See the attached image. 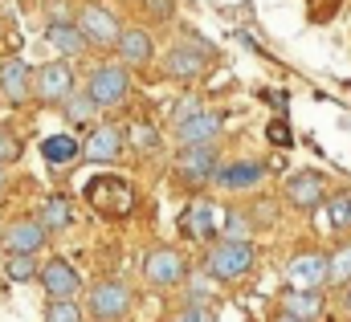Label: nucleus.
<instances>
[{
	"instance_id": "nucleus-23",
	"label": "nucleus",
	"mask_w": 351,
	"mask_h": 322,
	"mask_svg": "<svg viewBox=\"0 0 351 322\" xmlns=\"http://www.w3.org/2000/svg\"><path fill=\"white\" fill-rule=\"evenodd\" d=\"M180 286H184V298H188L184 306H208L213 294H217V290H213V277H208L204 269H188V277H184Z\"/></svg>"
},
{
	"instance_id": "nucleus-24",
	"label": "nucleus",
	"mask_w": 351,
	"mask_h": 322,
	"mask_svg": "<svg viewBox=\"0 0 351 322\" xmlns=\"http://www.w3.org/2000/svg\"><path fill=\"white\" fill-rule=\"evenodd\" d=\"M94 114H98L94 102H90L86 94H78V90L62 102V119H66L70 127H94Z\"/></svg>"
},
{
	"instance_id": "nucleus-1",
	"label": "nucleus",
	"mask_w": 351,
	"mask_h": 322,
	"mask_svg": "<svg viewBox=\"0 0 351 322\" xmlns=\"http://www.w3.org/2000/svg\"><path fill=\"white\" fill-rule=\"evenodd\" d=\"M254 265H258L254 241H213L204 257V273L217 282H241L254 273Z\"/></svg>"
},
{
	"instance_id": "nucleus-29",
	"label": "nucleus",
	"mask_w": 351,
	"mask_h": 322,
	"mask_svg": "<svg viewBox=\"0 0 351 322\" xmlns=\"http://www.w3.org/2000/svg\"><path fill=\"white\" fill-rule=\"evenodd\" d=\"M327 216H331V229H351V196H327Z\"/></svg>"
},
{
	"instance_id": "nucleus-3",
	"label": "nucleus",
	"mask_w": 351,
	"mask_h": 322,
	"mask_svg": "<svg viewBox=\"0 0 351 322\" xmlns=\"http://www.w3.org/2000/svg\"><path fill=\"white\" fill-rule=\"evenodd\" d=\"M131 306H135V294H131L127 282H119V277H102V282L90 286L86 310H90V319L94 322H123L127 314H131Z\"/></svg>"
},
{
	"instance_id": "nucleus-22",
	"label": "nucleus",
	"mask_w": 351,
	"mask_h": 322,
	"mask_svg": "<svg viewBox=\"0 0 351 322\" xmlns=\"http://www.w3.org/2000/svg\"><path fill=\"white\" fill-rule=\"evenodd\" d=\"M78 156H82V143L74 135H49V139H41V160L49 163V167H66Z\"/></svg>"
},
{
	"instance_id": "nucleus-10",
	"label": "nucleus",
	"mask_w": 351,
	"mask_h": 322,
	"mask_svg": "<svg viewBox=\"0 0 351 322\" xmlns=\"http://www.w3.org/2000/svg\"><path fill=\"white\" fill-rule=\"evenodd\" d=\"M37 282L45 290L49 302H74L78 290H82V273L66 261V257H49L41 269H37Z\"/></svg>"
},
{
	"instance_id": "nucleus-6",
	"label": "nucleus",
	"mask_w": 351,
	"mask_h": 322,
	"mask_svg": "<svg viewBox=\"0 0 351 322\" xmlns=\"http://www.w3.org/2000/svg\"><path fill=\"white\" fill-rule=\"evenodd\" d=\"M221 167V151H217V143H200V147H180V156H176V179L184 184V188H204L208 179H213V171Z\"/></svg>"
},
{
	"instance_id": "nucleus-27",
	"label": "nucleus",
	"mask_w": 351,
	"mask_h": 322,
	"mask_svg": "<svg viewBox=\"0 0 351 322\" xmlns=\"http://www.w3.org/2000/svg\"><path fill=\"white\" fill-rule=\"evenodd\" d=\"M327 286H351V241L327 257Z\"/></svg>"
},
{
	"instance_id": "nucleus-18",
	"label": "nucleus",
	"mask_w": 351,
	"mask_h": 322,
	"mask_svg": "<svg viewBox=\"0 0 351 322\" xmlns=\"http://www.w3.org/2000/svg\"><path fill=\"white\" fill-rule=\"evenodd\" d=\"M184 233L196 237V241H204V245L217 241V204L204 200V196H196L188 204V212H184Z\"/></svg>"
},
{
	"instance_id": "nucleus-21",
	"label": "nucleus",
	"mask_w": 351,
	"mask_h": 322,
	"mask_svg": "<svg viewBox=\"0 0 351 322\" xmlns=\"http://www.w3.org/2000/svg\"><path fill=\"white\" fill-rule=\"evenodd\" d=\"M33 221H37L45 233H66V229L74 225V212H70V204H66L62 196H45Z\"/></svg>"
},
{
	"instance_id": "nucleus-14",
	"label": "nucleus",
	"mask_w": 351,
	"mask_h": 322,
	"mask_svg": "<svg viewBox=\"0 0 351 322\" xmlns=\"http://www.w3.org/2000/svg\"><path fill=\"white\" fill-rule=\"evenodd\" d=\"M0 98H4L8 106H25V102L33 98V70H29V62L8 58V62L0 66Z\"/></svg>"
},
{
	"instance_id": "nucleus-34",
	"label": "nucleus",
	"mask_w": 351,
	"mask_h": 322,
	"mask_svg": "<svg viewBox=\"0 0 351 322\" xmlns=\"http://www.w3.org/2000/svg\"><path fill=\"white\" fill-rule=\"evenodd\" d=\"M200 110V102H196V94H184L180 102H172V127H180L184 119H192Z\"/></svg>"
},
{
	"instance_id": "nucleus-25",
	"label": "nucleus",
	"mask_w": 351,
	"mask_h": 322,
	"mask_svg": "<svg viewBox=\"0 0 351 322\" xmlns=\"http://www.w3.org/2000/svg\"><path fill=\"white\" fill-rule=\"evenodd\" d=\"M37 269H41L37 253H8V257H4V277H8V282H33Z\"/></svg>"
},
{
	"instance_id": "nucleus-28",
	"label": "nucleus",
	"mask_w": 351,
	"mask_h": 322,
	"mask_svg": "<svg viewBox=\"0 0 351 322\" xmlns=\"http://www.w3.org/2000/svg\"><path fill=\"white\" fill-rule=\"evenodd\" d=\"M245 216H250V225H254V229H274V225H278V200L258 196V204H254Z\"/></svg>"
},
{
	"instance_id": "nucleus-4",
	"label": "nucleus",
	"mask_w": 351,
	"mask_h": 322,
	"mask_svg": "<svg viewBox=\"0 0 351 322\" xmlns=\"http://www.w3.org/2000/svg\"><path fill=\"white\" fill-rule=\"evenodd\" d=\"M188 257L172 249V245H160V249H152V253H143V282L147 286H156V290H172L180 286L184 277H188Z\"/></svg>"
},
{
	"instance_id": "nucleus-13",
	"label": "nucleus",
	"mask_w": 351,
	"mask_h": 322,
	"mask_svg": "<svg viewBox=\"0 0 351 322\" xmlns=\"http://www.w3.org/2000/svg\"><path fill=\"white\" fill-rule=\"evenodd\" d=\"M0 241H4V253H41L45 241H49V233H45L33 216H16V221L4 225Z\"/></svg>"
},
{
	"instance_id": "nucleus-2",
	"label": "nucleus",
	"mask_w": 351,
	"mask_h": 322,
	"mask_svg": "<svg viewBox=\"0 0 351 322\" xmlns=\"http://www.w3.org/2000/svg\"><path fill=\"white\" fill-rule=\"evenodd\" d=\"M82 94L94 102V110H114V106L127 102V94H131V78H127V70H123L119 62H102V66L90 70L86 90H82Z\"/></svg>"
},
{
	"instance_id": "nucleus-17",
	"label": "nucleus",
	"mask_w": 351,
	"mask_h": 322,
	"mask_svg": "<svg viewBox=\"0 0 351 322\" xmlns=\"http://www.w3.org/2000/svg\"><path fill=\"white\" fill-rule=\"evenodd\" d=\"M123 127H110V123H102V127H94L90 131V139L82 143V160L86 163H114L123 156Z\"/></svg>"
},
{
	"instance_id": "nucleus-16",
	"label": "nucleus",
	"mask_w": 351,
	"mask_h": 322,
	"mask_svg": "<svg viewBox=\"0 0 351 322\" xmlns=\"http://www.w3.org/2000/svg\"><path fill=\"white\" fill-rule=\"evenodd\" d=\"M217 139H221V114L217 110H196L192 119H184L176 127L180 147H200V143H217Z\"/></svg>"
},
{
	"instance_id": "nucleus-7",
	"label": "nucleus",
	"mask_w": 351,
	"mask_h": 322,
	"mask_svg": "<svg viewBox=\"0 0 351 322\" xmlns=\"http://www.w3.org/2000/svg\"><path fill=\"white\" fill-rule=\"evenodd\" d=\"M327 179L323 171H294L286 184H282V200L294 208V212H319L327 204Z\"/></svg>"
},
{
	"instance_id": "nucleus-12",
	"label": "nucleus",
	"mask_w": 351,
	"mask_h": 322,
	"mask_svg": "<svg viewBox=\"0 0 351 322\" xmlns=\"http://www.w3.org/2000/svg\"><path fill=\"white\" fill-rule=\"evenodd\" d=\"M114 49H119V66H123V70H143V66L156 58V41H152V33L139 29V25L123 29L119 41H114Z\"/></svg>"
},
{
	"instance_id": "nucleus-36",
	"label": "nucleus",
	"mask_w": 351,
	"mask_h": 322,
	"mask_svg": "<svg viewBox=\"0 0 351 322\" xmlns=\"http://www.w3.org/2000/svg\"><path fill=\"white\" fill-rule=\"evenodd\" d=\"M269 322H302V319H290V314H274Z\"/></svg>"
},
{
	"instance_id": "nucleus-11",
	"label": "nucleus",
	"mask_w": 351,
	"mask_h": 322,
	"mask_svg": "<svg viewBox=\"0 0 351 322\" xmlns=\"http://www.w3.org/2000/svg\"><path fill=\"white\" fill-rule=\"evenodd\" d=\"M286 277L294 290H319L327 286V253H315V249H302L290 257L286 265Z\"/></svg>"
},
{
	"instance_id": "nucleus-38",
	"label": "nucleus",
	"mask_w": 351,
	"mask_h": 322,
	"mask_svg": "<svg viewBox=\"0 0 351 322\" xmlns=\"http://www.w3.org/2000/svg\"><path fill=\"white\" fill-rule=\"evenodd\" d=\"M343 310H348V319H351V290H348V298H343Z\"/></svg>"
},
{
	"instance_id": "nucleus-5",
	"label": "nucleus",
	"mask_w": 351,
	"mask_h": 322,
	"mask_svg": "<svg viewBox=\"0 0 351 322\" xmlns=\"http://www.w3.org/2000/svg\"><path fill=\"white\" fill-rule=\"evenodd\" d=\"M217 49L204 45V41H176L172 49L164 53V74L172 82H196L204 70H208V58Z\"/></svg>"
},
{
	"instance_id": "nucleus-35",
	"label": "nucleus",
	"mask_w": 351,
	"mask_h": 322,
	"mask_svg": "<svg viewBox=\"0 0 351 322\" xmlns=\"http://www.w3.org/2000/svg\"><path fill=\"white\" fill-rule=\"evenodd\" d=\"M172 4H176V0H152V16L168 21V16H172Z\"/></svg>"
},
{
	"instance_id": "nucleus-32",
	"label": "nucleus",
	"mask_w": 351,
	"mask_h": 322,
	"mask_svg": "<svg viewBox=\"0 0 351 322\" xmlns=\"http://www.w3.org/2000/svg\"><path fill=\"white\" fill-rule=\"evenodd\" d=\"M16 160H21V139L0 127V167H4V163H16Z\"/></svg>"
},
{
	"instance_id": "nucleus-19",
	"label": "nucleus",
	"mask_w": 351,
	"mask_h": 322,
	"mask_svg": "<svg viewBox=\"0 0 351 322\" xmlns=\"http://www.w3.org/2000/svg\"><path fill=\"white\" fill-rule=\"evenodd\" d=\"M278 314H290V319H302V322H319V314H323V294L319 290H282Z\"/></svg>"
},
{
	"instance_id": "nucleus-26",
	"label": "nucleus",
	"mask_w": 351,
	"mask_h": 322,
	"mask_svg": "<svg viewBox=\"0 0 351 322\" xmlns=\"http://www.w3.org/2000/svg\"><path fill=\"white\" fill-rule=\"evenodd\" d=\"M217 241H250L254 237V225H250V216L241 212V208H229L225 212V225H217Z\"/></svg>"
},
{
	"instance_id": "nucleus-37",
	"label": "nucleus",
	"mask_w": 351,
	"mask_h": 322,
	"mask_svg": "<svg viewBox=\"0 0 351 322\" xmlns=\"http://www.w3.org/2000/svg\"><path fill=\"white\" fill-rule=\"evenodd\" d=\"M4 188H8V171L0 167V192H4Z\"/></svg>"
},
{
	"instance_id": "nucleus-15",
	"label": "nucleus",
	"mask_w": 351,
	"mask_h": 322,
	"mask_svg": "<svg viewBox=\"0 0 351 322\" xmlns=\"http://www.w3.org/2000/svg\"><path fill=\"white\" fill-rule=\"evenodd\" d=\"M213 179L225 188V192H250V188H258L265 179V163L258 160H229L221 163L217 171H213Z\"/></svg>"
},
{
	"instance_id": "nucleus-33",
	"label": "nucleus",
	"mask_w": 351,
	"mask_h": 322,
	"mask_svg": "<svg viewBox=\"0 0 351 322\" xmlns=\"http://www.w3.org/2000/svg\"><path fill=\"white\" fill-rule=\"evenodd\" d=\"M172 322H217L213 306H180Z\"/></svg>"
},
{
	"instance_id": "nucleus-8",
	"label": "nucleus",
	"mask_w": 351,
	"mask_h": 322,
	"mask_svg": "<svg viewBox=\"0 0 351 322\" xmlns=\"http://www.w3.org/2000/svg\"><path fill=\"white\" fill-rule=\"evenodd\" d=\"M74 25H78V33L86 37V45H98V49H110V45L119 41V33H123V25H119V16H114L110 8H102V4H94V0H86V4L78 8V16H74Z\"/></svg>"
},
{
	"instance_id": "nucleus-9",
	"label": "nucleus",
	"mask_w": 351,
	"mask_h": 322,
	"mask_svg": "<svg viewBox=\"0 0 351 322\" xmlns=\"http://www.w3.org/2000/svg\"><path fill=\"white\" fill-rule=\"evenodd\" d=\"M74 94V70L70 62H45L33 70V98L45 106H62Z\"/></svg>"
},
{
	"instance_id": "nucleus-20",
	"label": "nucleus",
	"mask_w": 351,
	"mask_h": 322,
	"mask_svg": "<svg viewBox=\"0 0 351 322\" xmlns=\"http://www.w3.org/2000/svg\"><path fill=\"white\" fill-rule=\"evenodd\" d=\"M45 41H49L62 58H78V53H86V37H82L78 25L66 21V16H53V21L45 25Z\"/></svg>"
},
{
	"instance_id": "nucleus-30",
	"label": "nucleus",
	"mask_w": 351,
	"mask_h": 322,
	"mask_svg": "<svg viewBox=\"0 0 351 322\" xmlns=\"http://www.w3.org/2000/svg\"><path fill=\"white\" fill-rule=\"evenodd\" d=\"M45 322H86L78 302H49L45 306Z\"/></svg>"
},
{
	"instance_id": "nucleus-31",
	"label": "nucleus",
	"mask_w": 351,
	"mask_h": 322,
	"mask_svg": "<svg viewBox=\"0 0 351 322\" xmlns=\"http://www.w3.org/2000/svg\"><path fill=\"white\" fill-rule=\"evenodd\" d=\"M131 143H135L139 151H156V147H160V131H156L152 123H131Z\"/></svg>"
}]
</instances>
